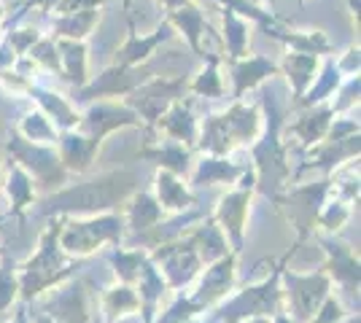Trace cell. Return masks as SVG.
Masks as SVG:
<instances>
[{"instance_id":"6da1fadb","label":"cell","mask_w":361,"mask_h":323,"mask_svg":"<svg viewBox=\"0 0 361 323\" xmlns=\"http://www.w3.org/2000/svg\"><path fill=\"white\" fill-rule=\"evenodd\" d=\"M159 200L165 208H186V202H189V194H186V189L178 184V181H173L170 175H159Z\"/></svg>"},{"instance_id":"7a4b0ae2","label":"cell","mask_w":361,"mask_h":323,"mask_svg":"<svg viewBox=\"0 0 361 323\" xmlns=\"http://www.w3.org/2000/svg\"><path fill=\"white\" fill-rule=\"evenodd\" d=\"M245 194H232L221 202V218L229 229L235 232V237H240V227H243V213H245Z\"/></svg>"},{"instance_id":"3957f363","label":"cell","mask_w":361,"mask_h":323,"mask_svg":"<svg viewBox=\"0 0 361 323\" xmlns=\"http://www.w3.org/2000/svg\"><path fill=\"white\" fill-rule=\"evenodd\" d=\"M11 299H14V275L11 272H3L0 275V310L8 308Z\"/></svg>"}]
</instances>
